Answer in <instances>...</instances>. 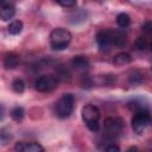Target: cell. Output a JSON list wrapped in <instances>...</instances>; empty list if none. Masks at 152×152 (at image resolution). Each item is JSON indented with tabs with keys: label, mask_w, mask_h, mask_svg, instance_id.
<instances>
[{
	"label": "cell",
	"mask_w": 152,
	"mask_h": 152,
	"mask_svg": "<svg viewBox=\"0 0 152 152\" xmlns=\"http://www.w3.org/2000/svg\"><path fill=\"white\" fill-rule=\"evenodd\" d=\"M0 140L2 141V144H7L8 140H11V133L6 131V128L0 131Z\"/></svg>",
	"instance_id": "obj_21"
},
{
	"label": "cell",
	"mask_w": 152,
	"mask_h": 152,
	"mask_svg": "<svg viewBox=\"0 0 152 152\" xmlns=\"http://www.w3.org/2000/svg\"><path fill=\"white\" fill-rule=\"evenodd\" d=\"M21 30H23V23H21L20 20H13V21H11L10 25L7 26V31H8V33L12 34V36L19 34V33L21 32Z\"/></svg>",
	"instance_id": "obj_14"
},
{
	"label": "cell",
	"mask_w": 152,
	"mask_h": 152,
	"mask_svg": "<svg viewBox=\"0 0 152 152\" xmlns=\"http://www.w3.org/2000/svg\"><path fill=\"white\" fill-rule=\"evenodd\" d=\"M127 106H128L129 109H132V110H134V112H139V110H146V109H148V107H147L146 104H144L142 101H139L138 99H133V100H131V101L127 103Z\"/></svg>",
	"instance_id": "obj_17"
},
{
	"label": "cell",
	"mask_w": 152,
	"mask_h": 152,
	"mask_svg": "<svg viewBox=\"0 0 152 152\" xmlns=\"http://www.w3.org/2000/svg\"><path fill=\"white\" fill-rule=\"evenodd\" d=\"M147 46H148V42H147L146 37L140 36V37L137 38V40H135V48H137V50L142 51V50H145Z\"/></svg>",
	"instance_id": "obj_20"
},
{
	"label": "cell",
	"mask_w": 152,
	"mask_h": 152,
	"mask_svg": "<svg viewBox=\"0 0 152 152\" xmlns=\"http://www.w3.org/2000/svg\"><path fill=\"white\" fill-rule=\"evenodd\" d=\"M56 78L58 80V81H69L70 80V72H69V70L66 69V68H64V66H58L57 69H56Z\"/></svg>",
	"instance_id": "obj_18"
},
{
	"label": "cell",
	"mask_w": 152,
	"mask_h": 152,
	"mask_svg": "<svg viewBox=\"0 0 152 152\" xmlns=\"http://www.w3.org/2000/svg\"><path fill=\"white\" fill-rule=\"evenodd\" d=\"M4 116H5V107L2 103H0V121H2Z\"/></svg>",
	"instance_id": "obj_26"
},
{
	"label": "cell",
	"mask_w": 152,
	"mask_h": 152,
	"mask_svg": "<svg viewBox=\"0 0 152 152\" xmlns=\"http://www.w3.org/2000/svg\"><path fill=\"white\" fill-rule=\"evenodd\" d=\"M19 62H20V58L18 55L11 52V53H7L4 58V66L6 69H15L18 65H19Z\"/></svg>",
	"instance_id": "obj_11"
},
{
	"label": "cell",
	"mask_w": 152,
	"mask_h": 152,
	"mask_svg": "<svg viewBox=\"0 0 152 152\" xmlns=\"http://www.w3.org/2000/svg\"><path fill=\"white\" fill-rule=\"evenodd\" d=\"M81 115H82V119L83 121L86 122V125H89V124H93V122H99L100 120V109L95 106V104H86L82 107V110H81Z\"/></svg>",
	"instance_id": "obj_7"
},
{
	"label": "cell",
	"mask_w": 152,
	"mask_h": 152,
	"mask_svg": "<svg viewBox=\"0 0 152 152\" xmlns=\"http://www.w3.org/2000/svg\"><path fill=\"white\" fill-rule=\"evenodd\" d=\"M126 152H140V151H139V148H138V147L132 146V147H129V148H128Z\"/></svg>",
	"instance_id": "obj_27"
},
{
	"label": "cell",
	"mask_w": 152,
	"mask_h": 152,
	"mask_svg": "<svg viewBox=\"0 0 152 152\" xmlns=\"http://www.w3.org/2000/svg\"><path fill=\"white\" fill-rule=\"evenodd\" d=\"M71 65L78 70H87L90 65V62L86 56H75L71 59Z\"/></svg>",
	"instance_id": "obj_10"
},
{
	"label": "cell",
	"mask_w": 152,
	"mask_h": 152,
	"mask_svg": "<svg viewBox=\"0 0 152 152\" xmlns=\"http://www.w3.org/2000/svg\"><path fill=\"white\" fill-rule=\"evenodd\" d=\"M24 116H25V110H24L23 107L15 106V107L12 108V110H11V118H12L14 121L20 122V121L24 119Z\"/></svg>",
	"instance_id": "obj_16"
},
{
	"label": "cell",
	"mask_w": 152,
	"mask_h": 152,
	"mask_svg": "<svg viewBox=\"0 0 152 152\" xmlns=\"http://www.w3.org/2000/svg\"><path fill=\"white\" fill-rule=\"evenodd\" d=\"M116 24H118L121 28L128 27L129 24H131V18H129V15H128L127 13H125V12L119 13L118 17H116Z\"/></svg>",
	"instance_id": "obj_15"
},
{
	"label": "cell",
	"mask_w": 152,
	"mask_h": 152,
	"mask_svg": "<svg viewBox=\"0 0 152 152\" xmlns=\"http://www.w3.org/2000/svg\"><path fill=\"white\" fill-rule=\"evenodd\" d=\"M71 42V33L63 27L53 28L50 33V45L53 50H64Z\"/></svg>",
	"instance_id": "obj_3"
},
{
	"label": "cell",
	"mask_w": 152,
	"mask_h": 152,
	"mask_svg": "<svg viewBox=\"0 0 152 152\" xmlns=\"http://www.w3.org/2000/svg\"><path fill=\"white\" fill-rule=\"evenodd\" d=\"M82 86L87 87V88L93 86V80H91V77L89 75H83L82 76Z\"/></svg>",
	"instance_id": "obj_22"
},
{
	"label": "cell",
	"mask_w": 152,
	"mask_h": 152,
	"mask_svg": "<svg viewBox=\"0 0 152 152\" xmlns=\"http://www.w3.org/2000/svg\"><path fill=\"white\" fill-rule=\"evenodd\" d=\"M74 106H75V96L71 93L63 94L55 102V106H53V110H55L56 116L59 119L69 118L74 112Z\"/></svg>",
	"instance_id": "obj_2"
},
{
	"label": "cell",
	"mask_w": 152,
	"mask_h": 152,
	"mask_svg": "<svg viewBox=\"0 0 152 152\" xmlns=\"http://www.w3.org/2000/svg\"><path fill=\"white\" fill-rule=\"evenodd\" d=\"M58 83L59 81L55 75H42L36 78L34 88L40 93H50L58 87Z\"/></svg>",
	"instance_id": "obj_6"
},
{
	"label": "cell",
	"mask_w": 152,
	"mask_h": 152,
	"mask_svg": "<svg viewBox=\"0 0 152 152\" xmlns=\"http://www.w3.org/2000/svg\"><path fill=\"white\" fill-rule=\"evenodd\" d=\"M104 152H120V147L116 144H109L106 147V151Z\"/></svg>",
	"instance_id": "obj_23"
},
{
	"label": "cell",
	"mask_w": 152,
	"mask_h": 152,
	"mask_svg": "<svg viewBox=\"0 0 152 152\" xmlns=\"http://www.w3.org/2000/svg\"><path fill=\"white\" fill-rule=\"evenodd\" d=\"M124 129V121L120 118H107L104 120L103 133L106 138L113 140L118 138Z\"/></svg>",
	"instance_id": "obj_5"
},
{
	"label": "cell",
	"mask_w": 152,
	"mask_h": 152,
	"mask_svg": "<svg viewBox=\"0 0 152 152\" xmlns=\"http://www.w3.org/2000/svg\"><path fill=\"white\" fill-rule=\"evenodd\" d=\"M15 15V6L11 2H5L0 7V19L4 21H10Z\"/></svg>",
	"instance_id": "obj_9"
},
{
	"label": "cell",
	"mask_w": 152,
	"mask_h": 152,
	"mask_svg": "<svg viewBox=\"0 0 152 152\" xmlns=\"http://www.w3.org/2000/svg\"><path fill=\"white\" fill-rule=\"evenodd\" d=\"M144 78H145L144 72H141L140 70H134L128 76V83L131 86H139L144 82Z\"/></svg>",
	"instance_id": "obj_13"
},
{
	"label": "cell",
	"mask_w": 152,
	"mask_h": 152,
	"mask_svg": "<svg viewBox=\"0 0 152 152\" xmlns=\"http://www.w3.org/2000/svg\"><path fill=\"white\" fill-rule=\"evenodd\" d=\"M142 30H144L146 33L150 34V32H151V21H146V23L144 24V26H142Z\"/></svg>",
	"instance_id": "obj_25"
},
{
	"label": "cell",
	"mask_w": 152,
	"mask_h": 152,
	"mask_svg": "<svg viewBox=\"0 0 152 152\" xmlns=\"http://www.w3.org/2000/svg\"><path fill=\"white\" fill-rule=\"evenodd\" d=\"M58 5H61V6H63V7H74V6H76V1H58L57 2Z\"/></svg>",
	"instance_id": "obj_24"
},
{
	"label": "cell",
	"mask_w": 152,
	"mask_h": 152,
	"mask_svg": "<svg viewBox=\"0 0 152 152\" xmlns=\"http://www.w3.org/2000/svg\"><path fill=\"white\" fill-rule=\"evenodd\" d=\"M15 152H45L44 147L38 142H24L18 141L14 145Z\"/></svg>",
	"instance_id": "obj_8"
},
{
	"label": "cell",
	"mask_w": 152,
	"mask_h": 152,
	"mask_svg": "<svg viewBox=\"0 0 152 152\" xmlns=\"http://www.w3.org/2000/svg\"><path fill=\"white\" fill-rule=\"evenodd\" d=\"M12 89L15 93H18V94L24 93V90H25V82L21 78H15L13 81V83H12Z\"/></svg>",
	"instance_id": "obj_19"
},
{
	"label": "cell",
	"mask_w": 152,
	"mask_h": 152,
	"mask_svg": "<svg viewBox=\"0 0 152 152\" xmlns=\"http://www.w3.org/2000/svg\"><path fill=\"white\" fill-rule=\"evenodd\" d=\"M96 43L102 52H107L112 49V46L122 48L127 43V34L122 30H103L100 31L96 36Z\"/></svg>",
	"instance_id": "obj_1"
},
{
	"label": "cell",
	"mask_w": 152,
	"mask_h": 152,
	"mask_svg": "<svg viewBox=\"0 0 152 152\" xmlns=\"http://www.w3.org/2000/svg\"><path fill=\"white\" fill-rule=\"evenodd\" d=\"M132 128L137 134H141L151 124V115L150 109L146 110H139L134 112V115L132 118Z\"/></svg>",
	"instance_id": "obj_4"
},
{
	"label": "cell",
	"mask_w": 152,
	"mask_h": 152,
	"mask_svg": "<svg viewBox=\"0 0 152 152\" xmlns=\"http://www.w3.org/2000/svg\"><path fill=\"white\" fill-rule=\"evenodd\" d=\"M131 61H132V57L128 52H119L113 58V63L115 65H126L131 63Z\"/></svg>",
	"instance_id": "obj_12"
}]
</instances>
